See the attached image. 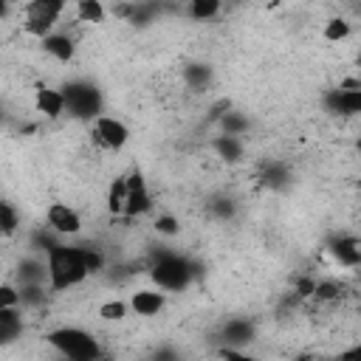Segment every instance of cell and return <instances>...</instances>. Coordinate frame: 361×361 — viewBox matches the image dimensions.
Listing matches in <instances>:
<instances>
[{
    "label": "cell",
    "instance_id": "cell-32",
    "mask_svg": "<svg viewBox=\"0 0 361 361\" xmlns=\"http://www.w3.org/2000/svg\"><path fill=\"white\" fill-rule=\"evenodd\" d=\"M0 307H20V290L14 285H0Z\"/></svg>",
    "mask_w": 361,
    "mask_h": 361
},
{
    "label": "cell",
    "instance_id": "cell-14",
    "mask_svg": "<svg viewBox=\"0 0 361 361\" xmlns=\"http://www.w3.org/2000/svg\"><path fill=\"white\" fill-rule=\"evenodd\" d=\"M330 251H333L336 262L344 265V268H355L361 262V243H358V237H338V240H333Z\"/></svg>",
    "mask_w": 361,
    "mask_h": 361
},
{
    "label": "cell",
    "instance_id": "cell-3",
    "mask_svg": "<svg viewBox=\"0 0 361 361\" xmlns=\"http://www.w3.org/2000/svg\"><path fill=\"white\" fill-rule=\"evenodd\" d=\"M45 341L65 358H73V361H93V358H102V347L99 341L85 333L82 327H56L45 336Z\"/></svg>",
    "mask_w": 361,
    "mask_h": 361
},
{
    "label": "cell",
    "instance_id": "cell-22",
    "mask_svg": "<svg viewBox=\"0 0 361 361\" xmlns=\"http://www.w3.org/2000/svg\"><path fill=\"white\" fill-rule=\"evenodd\" d=\"M223 8V0H189V17L192 20H212Z\"/></svg>",
    "mask_w": 361,
    "mask_h": 361
},
{
    "label": "cell",
    "instance_id": "cell-24",
    "mask_svg": "<svg viewBox=\"0 0 361 361\" xmlns=\"http://www.w3.org/2000/svg\"><path fill=\"white\" fill-rule=\"evenodd\" d=\"M220 130L228 133V135H243L248 130V118L237 110H228V113H220Z\"/></svg>",
    "mask_w": 361,
    "mask_h": 361
},
{
    "label": "cell",
    "instance_id": "cell-4",
    "mask_svg": "<svg viewBox=\"0 0 361 361\" xmlns=\"http://www.w3.org/2000/svg\"><path fill=\"white\" fill-rule=\"evenodd\" d=\"M195 274L197 268L180 254H161L149 268V276L161 290H186Z\"/></svg>",
    "mask_w": 361,
    "mask_h": 361
},
{
    "label": "cell",
    "instance_id": "cell-9",
    "mask_svg": "<svg viewBox=\"0 0 361 361\" xmlns=\"http://www.w3.org/2000/svg\"><path fill=\"white\" fill-rule=\"evenodd\" d=\"M322 104L330 116H355V113H361V90L333 87L322 96Z\"/></svg>",
    "mask_w": 361,
    "mask_h": 361
},
{
    "label": "cell",
    "instance_id": "cell-5",
    "mask_svg": "<svg viewBox=\"0 0 361 361\" xmlns=\"http://www.w3.org/2000/svg\"><path fill=\"white\" fill-rule=\"evenodd\" d=\"M62 11H65V0H28L23 14V28L42 39L45 34L54 31Z\"/></svg>",
    "mask_w": 361,
    "mask_h": 361
},
{
    "label": "cell",
    "instance_id": "cell-1",
    "mask_svg": "<svg viewBox=\"0 0 361 361\" xmlns=\"http://www.w3.org/2000/svg\"><path fill=\"white\" fill-rule=\"evenodd\" d=\"M45 268H48V288L54 293L68 290L90 276L85 262V245H62L54 243L45 251Z\"/></svg>",
    "mask_w": 361,
    "mask_h": 361
},
{
    "label": "cell",
    "instance_id": "cell-16",
    "mask_svg": "<svg viewBox=\"0 0 361 361\" xmlns=\"http://www.w3.org/2000/svg\"><path fill=\"white\" fill-rule=\"evenodd\" d=\"M23 333V316L17 307H0V347L11 344Z\"/></svg>",
    "mask_w": 361,
    "mask_h": 361
},
{
    "label": "cell",
    "instance_id": "cell-18",
    "mask_svg": "<svg viewBox=\"0 0 361 361\" xmlns=\"http://www.w3.org/2000/svg\"><path fill=\"white\" fill-rule=\"evenodd\" d=\"M212 76H214V71H212V65H206V62H189V65L183 68V82H186V87H192V90L209 87V85H212Z\"/></svg>",
    "mask_w": 361,
    "mask_h": 361
},
{
    "label": "cell",
    "instance_id": "cell-21",
    "mask_svg": "<svg viewBox=\"0 0 361 361\" xmlns=\"http://www.w3.org/2000/svg\"><path fill=\"white\" fill-rule=\"evenodd\" d=\"M158 6L155 3H130V14H127V23H133L135 28H147L155 17Z\"/></svg>",
    "mask_w": 361,
    "mask_h": 361
},
{
    "label": "cell",
    "instance_id": "cell-13",
    "mask_svg": "<svg viewBox=\"0 0 361 361\" xmlns=\"http://www.w3.org/2000/svg\"><path fill=\"white\" fill-rule=\"evenodd\" d=\"M42 51L48 56H54L56 62H71L73 54H76V45H73V39L68 34H54L51 31V34L42 37Z\"/></svg>",
    "mask_w": 361,
    "mask_h": 361
},
{
    "label": "cell",
    "instance_id": "cell-10",
    "mask_svg": "<svg viewBox=\"0 0 361 361\" xmlns=\"http://www.w3.org/2000/svg\"><path fill=\"white\" fill-rule=\"evenodd\" d=\"M34 104L48 118H59L65 113V99H62V90H56V87H37Z\"/></svg>",
    "mask_w": 361,
    "mask_h": 361
},
{
    "label": "cell",
    "instance_id": "cell-33",
    "mask_svg": "<svg viewBox=\"0 0 361 361\" xmlns=\"http://www.w3.org/2000/svg\"><path fill=\"white\" fill-rule=\"evenodd\" d=\"M85 262H87V271L96 274V271L104 268V254H102L99 248H87V245H85Z\"/></svg>",
    "mask_w": 361,
    "mask_h": 361
},
{
    "label": "cell",
    "instance_id": "cell-34",
    "mask_svg": "<svg viewBox=\"0 0 361 361\" xmlns=\"http://www.w3.org/2000/svg\"><path fill=\"white\" fill-rule=\"evenodd\" d=\"M313 279L310 276H299L296 279V296H302V299H307V296H313Z\"/></svg>",
    "mask_w": 361,
    "mask_h": 361
},
{
    "label": "cell",
    "instance_id": "cell-2",
    "mask_svg": "<svg viewBox=\"0 0 361 361\" xmlns=\"http://www.w3.org/2000/svg\"><path fill=\"white\" fill-rule=\"evenodd\" d=\"M59 90H62L68 116H73L79 121H93L96 116H102L104 96H102V90L93 82H87V79H71Z\"/></svg>",
    "mask_w": 361,
    "mask_h": 361
},
{
    "label": "cell",
    "instance_id": "cell-30",
    "mask_svg": "<svg viewBox=\"0 0 361 361\" xmlns=\"http://www.w3.org/2000/svg\"><path fill=\"white\" fill-rule=\"evenodd\" d=\"M99 316H102L104 322H121V319L127 316V305H124L121 299H113V302H104V305L99 307Z\"/></svg>",
    "mask_w": 361,
    "mask_h": 361
},
{
    "label": "cell",
    "instance_id": "cell-8",
    "mask_svg": "<svg viewBox=\"0 0 361 361\" xmlns=\"http://www.w3.org/2000/svg\"><path fill=\"white\" fill-rule=\"evenodd\" d=\"M45 220H48V228L54 234H68L71 237V234L82 231V217L68 203H51L48 212H45Z\"/></svg>",
    "mask_w": 361,
    "mask_h": 361
},
{
    "label": "cell",
    "instance_id": "cell-35",
    "mask_svg": "<svg viewBox=\"0 0 361 361\" xmlns=\"http://www.w3.org/2000/svg\"><path fill=\"white\" fill-rule=\"evenodd\" d=\"M338 87H341V90H361V82H358L355 76H347V79L338 82Z\"/></svg>",
    "mask_w": 361,
    "mask_h": 361
},
{
    "label": "cell",
    "instance_id": "cell-19",
    "mask_svg": "<svg viewBox=\"0 0 361 361\" xmlns=\"http://www.w3.org/2000/svg\"><path fill=\"white\" fill-rule=\"evenodd\" d=\"M45 276H48V268H45V262H39V259H23L20 268H17V279H20V285H28V282H45Z\"/></svg>",
    "mask_w": 361,
    "mask_h": 361
},
{
    "label": "cell",
    "instance_id": "cell-25",
    "mask_svg": "<svg viewBox=\"0 0 361 361\" xmlns=\"http://www.w3.org/2000/svg\"><path fill=\"white\" fill-rule=\"evenodd\" d=\"M20 305L23 307H39L45 302V288L42 282H28V285H20Z\"/></svg>",
    "mask_w": 361,
    "mask_h": 361
},
{
    "label": "cell",
    "instance_id": "cell-27",
    "mask_svg": "<svg viewBox=\"0 0 361 361\" xmlns=\"http://www.w3.org/2000/svg\"><path fill=\"white\" fill-rule=\"evenodd\" d=\"M124 197H127V183H124V178H116V180L110 183V192H107V209H110L113 214H121Z\"/></svg>",
    "mask_w": 361,
    "mask_h": 361
},
{
    "label": "cell",
    "instance_id": "cell-17",
    "mask_svg": "<svg viewBox=\"0 0 361 361\" xmlns=\"http://www.w3.org/2000/svg\"><path fill=\"white\" fill-rule=\"evenodd\" d=\"M254 324L248 322V319H231V322H226L223 324V341L226 344H248V341H254Z\"/></svg>",
    "mask_w": 361,
    "mask_h": 361
},
{
    "label": "cell",
    "instance_id": "cell-36",
    "mask_svg": "<svg viewBox=\"0 0 361 361\" xmlns=\"http://www.w3.org/2000/svg\"><path fill=\"white\" fill-rule=\"evenodd\" d=\"M8 3H11V0H0V20L8 14Z\"/></svg>",
    "mask_w": 361,
    "mask_h": 361
},
{
    "label": "cell",
    "instance_id": "cell-26",
    "mask_svg": "<svg viewBox=\"0 0 361 361\" xmlns=\"http://www.w3.org/2000/svg\"><path fill=\"white\" fill-rule=\"evenodd\" d=\"M17 228H20L17 209L8 200H0V237H11Z\"/></svg>",
    "mask_w": 361,
    "mask_h": 361
},
{
    "label": "cell",
    "instance_id": "cell-23",
    "mask_svg": "<svg viewBox=\"0 0 361 361\" xmlns=\"http://www.w3.org/2000/svg\"><path fill=\"white\" fill-rule=\"evenodd\" d=\"M350 23L344 20V17H330L327 23H324V28H322V37L327 39V42H341V39H347L350 37Z\"/></svg>",
    "mask_w": 361,
    "mask_h": 361
},
{
    "label": "cell",
    "instance_id": "cell-12",
    "mask_svg": "<svg viewBox=\"0 0 361 361\" xmlns=\"http://www.w3.org/2000/svg\"><path fill=\"white\" fill-rule=\"evenodd\" d=\"M166 305V296L161 290H135L130 296V307L135 310V316H155L161 313Z\"/></svg>",
    "mask_w": 361,
    "mask_h": 361
},
{
    "label": "cell",
    "instance_id": "cell-11",
    "mask_svg": "<svg viewBox=\"0 0 361 361\" xmlns=\"http://www.w3.org/2000/svg\"><path fill=\"white\" fill-rule=\"evenodd\" d=\"M259 180H262V186H265V189L282 192V189H288V186H290L293 175H290V166H288V164H282V161H271V164H265V166H262Z\"/></svg>",
    "mask_w": 361,
    "mask_h": 361
},
{
    "label": "cell",
    "instance_id": "cell-6",
    "mask_svg": "<svg viewBox=\"0 0 361 361\" xmlns=\"http://www.w3.org/2000/svg\"><path fill=\"white\" fill-rule=\"evenodd\" d=\"M90 124H93V127H90L93 141H96L102 149L116 152V149H121V147L130 141V130H127V124L118 121V118H113V116H104V113H102V116H96Z\"/></svg>",
    "mask_w": 361,
    "mask_h": 361
},
{
    "label": "cell",
    "instance_id": "cell-28",
    "mask_svg": "<svg viewBox=\"0 0 361 361\" xmlns=\"http://www.w3.org/2000/svg\"><path fill=\"white\" fill-rule=\"evenodd\" d=\"M209 212H212L217 220H231V217L237 214V203H234L231 197H214V200L209 203Z\"/></svg>",
    "mask_w": 361,
    "mask_h": 361
},
{
    "label": "cell",
    "instance_id": "cell-7",
    "mask_svg": "<svg viewBox=\"0 0 361 361\" xmlns=\"http://www.w3.org/2000/svg\"><path fill=\"white\" fill-rule=\"evenodd\" d=\"M124 183H127V197H124V209L121 214L127 217H141L152 209V197L147 192V180L138 169H133L130 175H124Z\"/></svg>",
    "mask_w": 361,
    "mask_h": 361
},
{
    "label": "cell",
    "instance_id": "cell-31",
    "mask_svg": "<svg viewBox=\"0 0 361 361\" xmlns=\"http://www.w3.org/2000/svg\"><path fill=\"white\" fill-rule=\"evenodd\" d=\"M155 231H158V234H166V237H175V234L180 231V223H178L172 214H158V220H155Z\"/></svg>",
    "mask_w": 361,
    "mask_h": 361
},
{
    "label": "cell",
    "instance_id": "cell-29",
    "mask_svg": "<svg viewBox=\"0 0 361 361\" xmlns=\"http://www.w3.org/2000/svg\"><path fill=\"white\" fill-rule=\"evenodd\" d=\"M313 296H316V302H333V299L341 296V288H338V282L324 279V282H316L313 285Z\"/></svg>",
    "mask_w": 361,
    "mask_h": 361
},
{
    "label": "cell",
    "instance_id": "cell-15",
    "mask_svg": "<svg viewBox=\"0 0 361 361\" xmlns=\"http://www.w3.org/2000/svg\"><path fill=\"white\" fill-rule=\"evenodd\" d=\"M212 149H214L217 158H223L226 164H237V161H243V155H245L243 138H240V135H228V133H220V135L212 141Z\"/></svg>",
    "mask_w": 361,
    "mask_h": 361
},
{
    "label": "cell",
    "instance_id": "cell-37",
    "mask_svg": "<svg viewBox=\"0 0 361 361\" xmlns=\"http://www.w3.org/2000/svg\"><path fill=\"white\" fill-rule=\"evenodd\" d=\"M0 121H3V107H0Z\"/></svg>",
    "mask_w": 361,
    "mask_h": 361
},
{
    "label": "cell",
    "instance_id": "cell-20",
    "mask_svg": "<svg viewBox=\"0 0 361 361\" xmlns=\"http://www.w3.org/2000/svg\"><path fill=\"white\" fill-rule=\"evenodd\" d=\"M76 17L82 20V23H102L104 17H107V11H104V3L102 0H76Z\"/></svg>",
    "mask_w": 361,
    "mask_h": 361
}]
</instances>
